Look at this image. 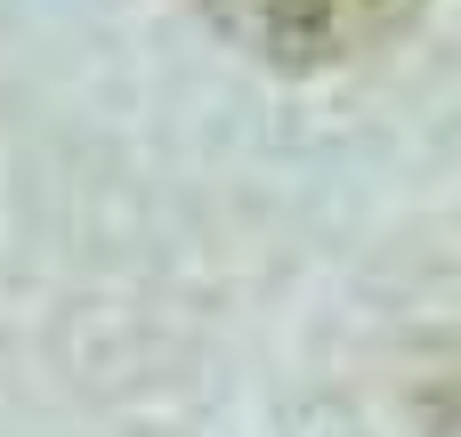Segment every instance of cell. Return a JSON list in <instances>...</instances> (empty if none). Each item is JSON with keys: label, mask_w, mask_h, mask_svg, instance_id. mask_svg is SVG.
<instances>
[{"label": "cell", "mask_w": 461, "mask_h": 437, "mask_svg": "<svg viewBox=\"0 0 461 437\" xmlns=\"http://www.w3.org/2000/svg\"><path fill=\"white\" fill-rule=\"evenodd\" d=\"M203 24L276 73H332L421 24L429 0H194Z\"/></svg>", "instance_id": "1"}]
</instances>
